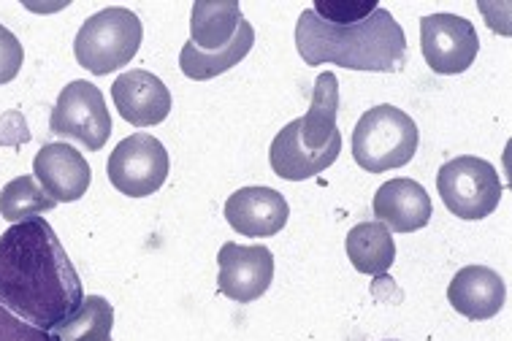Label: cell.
Segmentation results:
<instances>
[{"label": "cell", "instance_id": "6da1fadb", "mask_svg": "<svg viewBox=\"0 0 512 341\" xmlns=\"http://www.w3.org/2000/svg\"><path fill=\"white\" fill-rule=\"evenodd\" d=\"M82 301V279L44 217L17 222L0 236V306L49 333Z\"/></svg>", "mask_w": 512, "mask_h": 341}, {"label": "cell", "instance_id": "7a4b0ae2", "mask_svg": "<svg viewBox=\"0 0 512 341\" xmlns=\"http://www.w3.org/2000/svg\"><path fill=\"white\" fill-rule=\"evenodd\" d=\"M296 49L307 65H342L350 71L393 74L407 57V36L388 9L355 25H331L307 9L296 22Z\"/></svg>", "mask_w": 512, "mask_h": 341}, {"label": "cell", "instance_id": "3957f363", "mask_svg": "<svg viewBox=\"0 0 512 341\" xmlns=\"http://www.w3.org/2000/svg\"><path fill=\"white\" fill-rule=\"evenodd\" d=\"M418 125L407 111L382 103L364 111L353 130V157L369 174H385L410 163L418 152Z\"/></svg>", "mask_w": 512, "mask_h": 341}, {"label": "cell", "instance_id": "277c9868", "mask_svg": "<svg viewBox=\"0 0 512 341\" xmlns=\"http://www.w3.org/2000/svg\"><path fill=\"white\" fill-rule=\"evenodd\" d=\"M141 38H144L141 19L131 9L122 6L103 9L84 19V25L76 33V63L95 76L112 74L136 57Z\"/></svg>", "mask_w": 512, "mask_h": 341}, {"label": "cell", "instance_id": "5b68a950", "mask_svg": "<svg viewBox=\"0 0 512 341\" xmlns=\"http://www.w3.org/2000/svg\"><path fill=\"white\" fill-rule=\"evenodd\" d=\"M437 190L447 212L458 220H483L496 212L502 201L504 185L496 168L475 155H461L447 160L437 174Z\"/></svg>", "mask_w": 512, "mask_h": 341}, {"label": "cell", "instance_id": "8992f818", "mask_svg": "<svg viewBox=\"0 0 512 341\" xmlns=\"http://www.w3.org/2000/svg\"><path fill=\"white\" fill-rule=\"evenodd\" d=\"M49 128L55 136L74 139L90 152H98L112 136V114L106 109V98L95 84L76 79L57 95Z\"/></svg>", "mask_w": 512, "mask_h": 341}, {"label": "cell", "instance_id": "52a82bcc", "mask_svg": "<svg viewBox=\"0 0 512 341\" xmlns=\"http://www.w3.org/2000/svg\"><path fill=\"white\" fill-rule=\"evenodd\" d=\"M168 168L171 163L166 147L149 133H133L114 147L106 163V174L122 195L147 198L166 185Z\"/></svg>", "mask_w": 512, "mask_h": 341}, {"label": "cell", "instance_id": "ba28073f", "mask_svg": "<svg viewBox=\"0 0 512 341\" xmlns=\"http://www.w3.org/2000/svg\"><path fill=\"white\" fill-rule=\"evenodd\" d=\"M420 49L434 74L456 76L472 68L480 52L475 25L458 14H429L420 19Z\"/></svg>", "mask_w": 512, "mask_h": 341}, {"label": "cell", "instance_id": "9c48e42d", "mask_svg": "<svg viewBox=\"0 0 512 341\" xmlns=\"http://www.w3.org/2000/svg\"><path fill=\"white\" fill-rule=\"evenodd\" d=\"M217 268L220 293L236 304H252L271 287L274 255L263 244L242 247L236 241H225L217 252Z\"/></svg>", "mask_w": 512, "mask_h": 341}, {"label": "cell", "instance_id": "30bf717a", "mask_svg": "<svg viewBox=\"0 0 512 341\" xmlns=\"http://www.w3.org/2000/svg\"><path fill=\"white\" fill-rule=\"evenodd\" d=\"M33 176L55 203L79 201L93 182V171L82 152L63 141L38 149L33 160Z\"/></svg>", "mask_w": 512, "mask_h": 341}, {"label": "cell", "instance_id": "8fae6325", "mask_svg": "<svg viewBox=\"0 0 512 341\" xmlns=\"http://www.w3.org/2000/svg\"><path fill=\"white\" fill-rule=\"evenodd\" d=\"M290 206L285 195L271 187H242L225 201V220L233 231L250 236V239H266L288 225Z\"/></svg>", "mask_w": 512, "mask_h": 341}, {"label": "cell", "instance_id": "7c38bea8", "mask_svg": "<svg viewBox=\"0 0 512 341\" xmlns=\"http://www.w3.org/2000/svg\"><path fill=\"white\" fill-rule=\"evenodd\" d=\"M112 101L125 122L136 128L160 125L171 114V93L158 76L144 68H133L114 79Z\"/></svg>", "mask_w": 512, "mask_h": 341}, {"label": "cell", "instance_id": "4fadbf2b", "mask_svg": "<svg viewBox=\"0 0 512 341\" xmlns=\"http://www.w3.org/2000/svg\"><path fill=\"white\" fill-rule=\"evenodd\" d=\"M374 217L391 233H415L431 220V198L415 179H391L374 195Z\"/></svg>", "mask_w": 512, "mask_h": 341}, {"label": "cell", "instance_id": "5bb4252c", "mask_svg": "<svg viewBox=\"0 0 512 341\" xmlns=\"http://www.w3.org/2000/svg\"><path fill=\"white\" fill-rule=\"evenodd\" d=\"M447 301L466 320H491L507 304V285L494 268L466 266L447 287Z\"/></svg>", "mask_w": 512, "mask_h": 341}, {"label": "cell", "instance_id": "9a60e30c", "mask_svg": "<svg viewBox=\"0 0 512 341\" xmlns=\"http://www.w3.org/2000/svg\"><path fill=\"white\" fill-rule=\"evenodd\" d=\"M339 152H342V141L331 144L323 152H312V149L304 147L298 139V120H293L277 133V139L271 141L269 163L271 171L280 179L304 182V179H312V176L323 174L326 168L334 166Z\"/></svg>", "mask_w": 512, "mask_h": 341}, {"label": "cell", "instance_id": "2e32d148", "mask_svg": "<svg viewBox=\"0 0 512 341\" xmlns=\"http://www.w3.org/2000/svg\"><path fill=\"white\" fill-rule=\"evenodd\" d=\"M336 114H339V82L334 74H320L312 90V106L304 117H298V139L312 152H323L331 144L342 141V133L336 130Z\"/></svg>", "mask_w": 512, "mask_h": 341}, {"label": "cell", "instance_id": "e0dca14e", "mask_svg": "<svg viewBox=\"0 0 512 341\" xmlns=\"http://www.w3.org/2000/svg\"><path fill=\"white\" fill-rule=\"evenodd\" d=\"M242 19L236 0H198L190 14V44L201 52L228 47Z\"/></svg>", "mask_w": 512, "mask_h": 341}, {"label": "cell", "instance_id": "ac0fdd59", "mask_svg": "<svg viewBox=\"0 0 512 341\" xmlns=\"http://www.w3.org/2000/svg\"><path fill=\"white\" fill-rule=\"evenodd\" d=\"M252 44H255V30L247 19H242V25L236 30V36L228 47L217 49V52H201L190 41H187L182 52H179V68L187 79L193 82H206V79H215V76L231 71L233 65H239L244 57L250 55Z\"/></svg>", "mask_w": 512, "mask_h": 341}, {"label": "cell", "instance_id": "d6986e66", "mask_svg": "<svg viewBox=\"0 0 512 341\" xmlns=\"http://www.w3.org/2000/svg\"><path fill=\"white\" fill-rule=\"evenodd\" d=\"M345 249L355 271L369 277H382L385 271H391L396 260L393 233L382 222H358L347 233Z\"/></svg>", "mask_w": 512, "mask_h": 341}, {"label": "cell", "instance_id": "ffe728a7", "mask_svg": "<svg viewBox=\"0 0 512 341\" xmlns=\"http://www.w3.org/2000/svg\"><path fill=\"white\" fill-rule=\"evenodd\" d=\"M114 309L103 295H84L82 306L49 331L52 341H112Z\"/></svg>", "mask_w": 512, "mask_h": 341}, {"label": "cell", "instance_id": "44dd1931", "mask_svg": "<svg viewBox=\"0 0 512 341\" xmlns=\"http://www.w3.org/2000/svg\"><path fill=\"white\" fill-rule=\"evenodd\" d=\"M55 206L57 203L44 193V187L38 185L36 176H17L0 190V217L9 220L11 225L52 212Z\"/></svg>", "mask_w": 512, "mask_h": 341}, {"label": "cell", "instance_id": "7402d4cb", "mask_svg": "<svg viewBox=\"0 0 512 341\" xmlns=\"http://www.w3.org/2000/svg\"><path fill=\"white\" fill-rule=\"evenodd\" d=\"M377 9H380L377 0H361V3H353V0H317L315 6H312L317 17L326 19L331 25H355V22H364Z\"/></svg>", "mask_w": 512, "mask_h": 341}, {"label": "cell", "instance_id": "603a6c76", "mask_svg": "<svg viewBox=\"0 0 512 341\" xmlns=\"http://www.w3.org/2000/svg\"><path fill=\"white\" fill-rule=\"evenodd\" d=\"M22 63H25V49L19 44V38L0 25V84L17 79Z\"/></svg>", "mask_w": 512, "mask_h": 341}, {"label": "cell", "instance_id": "cb8c5ba5", "mask_svg": "<svg viewBox=\"0 0 512 341\" xmlns=\"http://www.w3.org/2000/svg\"><path fill=\"white\" fill-rule=\"evenodd\" d=\"M0 341H52L47 331L33 328L17 314H11L6 306H0Z\"/></svg>", "mask_w": 512, "mask_h": 341}, {"label": "cell", "instance_id": "d4e9b609", "mask_svg": "<svg viewBox=\"0 0 512 341\" xmlns=\"http://www.w3.org/2000/svg\"><path fill=\"white\" fill-rule=\"evenodd\" d=\"M30 141L28 122L22 111H6L0 117V147H22Z\"/></svg>", "mask_w": 512, "mask_h": 341}, {"label": "cell", "instance_id": "484cf974", "mask_svg": "<svg viewBox=\"0 0 512 341\" xmlns=\"http://www.w3.org/2000/svg\"><path fill=\"white\" fill-rule=\"evenodd\" d=\"M388 341H396V339H388Z\"/></svg>", "mask_w": 512, "mask_h": 341}]
</instances>
